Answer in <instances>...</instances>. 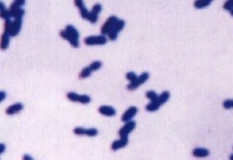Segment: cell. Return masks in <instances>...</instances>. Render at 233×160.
<instances>
[{"mask_svg": "<svg viewBox=\"0 0 233 160\" xmlns=\"http://www.w3.org/2000/svg\"><path fill=\"white\" fill-rule=\"evenodd\" d=\"M148 78H149V73L148 72H143L142 74H140V76H138V77H137V79L135 80V81L131 82L130 84L127 86L128 90H130V91L135 90V89L138 88L140 85H142L144 82L147 81Z\"/></svg>", "mask_w": 233, "mask_h": 160, "instance_id": "6da1fadb", "label": "cell"}, {"mask_svg": "<svg viewBox=\"0 0 233 160\" xmlns=\"http://www.w3.org/2000/svg\"><path fill=\"white\" fill-rule=\"evenodd\" d=\"M117 17L116 16H111V17H109L108 19L106 20V22L103 23V25L101 26V34H108L109 33V31L111 30L112 28L114 26V25L116 23H117Z\"/></svg>", "mask_w": 233, "mask_h": 160, "instance_id": "7a4b0ae2", "label": "cell"}, {"mask_svg": "<svg viewBox=\"0 0 233 160\" xmlns=\"http://www.w3.org/2000/svg\"><path fill=\"white\" fill-rule=\"evenodd\" d=\"M124 26H125V22H124V21L123 20H118L117 23H116L114 25V26L112 28V29L109 31V33H108V38H109V39L112 40V41L115 40L116 38H117L118 33L124 28Z\"/></svg>", "mask_w": 233, "mask_h": 160, "instance_id": "3957f363", "label": "cell"}, {"mask_svg": "<svg viewBox=\"0 0 233 160\" xmlns=\"http://www.w3.org/2000/svg\"><path fill=\"white\" fill-rule=\"evenodd\" d=\"M84 43L86 45H103L106 43V37L103 35L100 36H89L84 39Z\"/></svg>", "mask_w": 233, "mask_h": 160, "instance_id": "277c9868", "label": "cell"}, {"mask_svg": "<svg viewBox=\"0 0 233 160\" xmlns=\"http://www.w3.org/2000/svg\"><path fill=\"white\" fill-rule=\"evenodd\" d=\"M136 127V122L135 121H128V122L125 124V125L122 127V128L119 130L118 135L120 138H128V135L130 134L131 132L135 129Z\"/></svg>", "mask_w": 233, "mask_h": 160, "instance_id": "5b68a950", "label": "cell"}, {"mask_svg": "<svg viewBox=\"0 0 233 160\" xmlns=\"http://www.w3.org/2000/svg\"><path fill=\"white\" fill-rule=\"evenodd\" d=\"M137 112H138V108H137L136 106H131V108H128L127 110L125 111V113L122 115L121 120L123 121V122H128V121H130L134 116H135L137 114Z\"/></svg>", "mask_w": 233, "mask_h": 160, "instance_id": "8992f818", "label": "cell"}, {"mask_svg": "<svg viewBox=\"0 0 233 160\" xmlns=\"http://www.w3.org/2000/svg\"><path fill=\"white\" fill-rule=\"evenodd\" d=\"M22 23H23V19H17L13 22V25H12L11 30H10V36H17L19 34V32L21 30V28H22Z\"/></svg>", "mask_w": 233, "mask_h": 160, "instance_id": "52a82bcc", "label": "cell"}, {"mask_svg": "<svg viewBox=\"0 0 233 160\" xmlns=\"http://www.w3.org/2000/svg\"><path fill=\"white\" fill-rule=\"evenodd\" d=\"M74 4H75V6L78 7L79 11H80V15H81V17L83 18V19L88 20L90 12H89L87 10V8L84 6V3H83V1H81V0H75V1H74Z\"/></svg>", "mask_w": 233, "mask_h": 160, "instance_id": "ba28073f", "label": "cell"}, {"mask_svg": "<svg viewBox=\"0 0 233 160\" xmlns=\"http://www.w3.org/2000/svg\"><path fill=\"white\" fill-rule=\"evenodd\" d=\"M59 35L62 37V38H64V39H67L68 42H69L71 45H72L74 48H78L79 47V42H78V40L75 39L74 37H72L69 33H67V31L65 30H61L59 31Z\"/></svg>", "mask_w": 233, "mask_h": 160, "instance_id": "9c48e42d", "label": "cell"}, {"mask_svg": "<svg viewBox=\"0 0 233 160\" xmlns=\"http://www.w3.org/2000/svg\"><path fill=\"white\" fill-rule=\"evenodd\" d=\"M98 112L103 115H106V116H113L115 115L116 111L115 109L111 108V106H107V105H103L98 108Z\"/></svg>", "mask_w": 233, "mask_h": 160, "instance_id": "30bf717a", "label": "cell"}, {"mask_svg": "<svg viewBox=\"0 0 233 160\" xmlns=\"http://www.w3.org/2000/svg\"><path fill=\"white\" fill-rule=\"evenodd\" d=\"M128 144V138H120V140L114 141L111 144V149L112 150H117L119 149L126 147Z\"/></svg>", "mask_w": 233, "mask_h": 160, "instance_id": "8fae6325", "label": "cell"}, {"mask_svg": "<svg viewBox=\"0 0 233 160\" xmlns=\"http://www.w3.org/2000/svg\"><path fill=\"white\" fill-rule=\"evenodd\" d=\"M23 108V103H14L13 105L9 106V108H8L7 109H6V113L9 114V115H13V114H15V113H17V112L21 111Z\"/></svg>", "mask_w": 233, "mask_h": 160, "instance_id": "7c38bea8", "label": "cell"}, {"mask_svg": "<svg viewBox=\"0 0 233 160\" xmlns=\"http://www.w3.org/2000/svg\"><path fill=\"white\" fill-rule=\"evenodd\" d=\"M192 154L195 156V157L203 158V157H207V156H209L210 152H209V150L206 149H203V147H198V149H193Z\"/></svg>", "mask_w": 233, "mask_h": 160, "instance_id": "4fadbf2b", "label": "cell"}, {"mask_svg": "<svg viewBox=\"0 0 233 160\" xmlns=\"http://www.w3.org/2000/svg\"><path fill=\"white\" fill-rule=\"evenodd\" d=\"M10 13L11 16L15 18V20L17 19H22V17L25 15V10H23L22 8H18V9H10Z\"/></svg>", "mask_w": 233, "mask_h": 160, "instance_id": "5bb4252c", "label": "cell"}, {"mask_svg": "<svg viewBox=\"0 0 233 160\" xmlns=\"http://www.w3.org/2000/svg\"><path fill=\"white\" fill-rule=\"evenodd\" d=\"M9 36H10V34L7 33V32H3L2 34V37H1V49L2 50H6L8 48L9 46Z\"/></svg>", "mask_w": 233, "mask_h": 160, "instance_id": "9a60e30c", "label": "cell"}, {"mask_svg": "<svg viewBox=\"0 0 233 160\" xmlns=\"http://www.w3.org/2000/svg\"><path fill=\"white\" fill-rule=\"evenodd\" d=\"M161 106L160 103L157 101H152L150 103H148L147 105L145 106V109L147 111H156L157 109H159V108Z\"/></svg>", "mask_w": 233, "mask_h": 160, "instance_id": "2e32d148", "label": "cell"}, {"mask_svg": "<svg viewBox=\"0 0 233 160\" xmlns=\"http://www.w3.org/2000/svg\"><path fill=\"white\" fill-rule=\"evenodd\" d=\"M64 30L67 31V33H69L72 37H74V38H75V39L78 40V38H79V33H78V31H77V29H76L75 28H74L73 25H67V28H65Z\"/></svg>", "mask_w": 233, "mask_h": 160, "instance_id": "e0dca14e", "label": "cell"}, {"mask_svg": "<svg viewBox=\"0 0 233 160\" xmlns=\"http://www.w3.org/2000/svg\"><path fill=\"white\" fill-rule=\"evenodd\" d=\"M211 2H212V0H200V1H195L194 2V7L197 9H202L210 5Z\"/></svg>", "mask_w": 233, "mask_h": 160, "instance_id": "ac0fdd59", "label": "cell"}, {"mask_svg": "<svg viewBox=\"0 0 233 160\" xmlns=\"http://www.w3.org/2000/svg\"><path fill=\"white\" fill-rule=\"evenodd\" d=\"M170 98V92L168 91H164L160 96H158V102L160 103V105H162L163 103H165L167 101L169 100Z\"/></svg>", "mask_w": 233, "mask_h": 160, "instance_id": "d6986e66", "label": "cell"}, {"mask_svg": "<svg viewBox=\"0 0 233 160\" xmlns=\"http://www.w3.org/2000/svg\"><path fill=\"white\" fill-rule=\"evenodd\" d=\"M91 72H92V70L90 69V67H85V69H83L81 70V72L79 73V78H81V79L87 78L88 76H90Z\"/></svg>", "mask_w": 233, "mask_h": 160, "instance_id": "ffe728a7", "label": "cell"}, {"mask_svg": "<svg viewBox=\"0 0 233 160\" xmlns=\"http://www.w3.org/2000/svg\"><path fill=\"white\" fill-rule=\"evenodd\" d=\"M67 97L68 100L71 101V102L78 103V98H79V95L78 94L73 93V92H69V93L67 94Z\"/></svg>", "mask_w": 233, "mask_h": 160, "instance_id": "44dd1931", "label": "cell"}, {"mask_svg": "<svg viewBox=\"0 0 233 160\" xmlns=\"http://www.w3.org/2000/svg\"><path fill=\"white\" fill-rule=\"evenodd\" d=\"M25 0H18V1H14L10 6V9H18L21 8L23 5H25Z\"/></svg>", "mask_w": 233, "mask_h": 160, "instance_id": "7402d4cb", "label": "cell"}, {"mask_svg": "<svg viewBox=\"0 0 233 160\" xmlns=\"http://www.w3.org/2000/svg\"><path fill=\"white\" fill-rule=\"evenodd\" d=\"M91 102V98L87 96V95H79L78 98V103H89Z\"/></svg>", "mask_w": 233, "mask_h": 160, "instance_id": "603a6c76", "label": "cell"}, {"mask_svg": "<svg viewBox=\"0 0 233 160\" xmlns=\"http://www.w3.org/2000/svg\"><path fill=\"white\" fill-rule=\"evenodd\" d=\"M85 135L89 136V137H95L98 135V130L96 128H89L85 130Z\"/></svg>", "mask_w": 233, "mask_h": 160, "instance_id": "cb8c5ba5", "label": "cell"}, {"mask_svg": "<svg viewBox=\"0 0 233 160\" xmlns=\"http://www.w3.org/2000/svg\"><path fill=\"white\" fill-rule=\"evenodd\" d=\"M145 96H146V98H148L149 100L151 101H157L158 100V95L155 93L154 91H149V92H147V93L145 94Z\"/></svg>", "mask_w": 233, "mask_h": 160, "instance_id": "d4e9b609", "label": "cell"}, {"mask_svg": "<svg viewBox=\"0 0 233 160\" xmlns=\"http://www.w3.org/2000/svg\"><path fill=\"white\" fill-rule=\"evenodd\" d=\"M223 9L225 10H228L230 12V14L232 15L233 14V3L231 1H225V4H223Z\"/></svg>", "mask_w": 233, "mask_h": 160, "instance_id": "484cf974", "label": "cell"}, {"mask_svg": "<svg viewBox=\"0 0 233 160\" xmlns=\"http://www.w3.org/2000/svg\"><path fill=\"white\" fill-rule=\"evenodd\" d=\"M101 67V62H94V63H92L90 64V69L92 72H95V70H98L100 69Z\"/></svg>", "mask_w": 233, "mask_h": 160, "instance_id": "4316f807", "label": "cell"}, {"mask_svg": "<svg viewBox=\"0 0 233 160\" xmlns=\"http://www.w3.org/2000/svg\"><path fill=\"white\" fill-rule=\"evenodd\" d=\"M12 25H13V23H12L10 20H7V21H6V22H5V25H4V32H7V33H10V30H11Z\"/></svg>", "mask_w": 233, "mask_h": 160, "instance_id": "83f0119b", "label": "cell"}, {"mask_svg": "<svg viewBox=\"0 0 233 160\" xmlns=\"http://www.w3.org/2000/svg\"><path fill=\"white\" fill-rule=\"evenodd\" d=\"M137 77H138V76L136 75V73L135 72H128L127 74H126V78L129 80L130 82H134L137 79Z\"/></svg>", "mask_w": 233, "mask_h": 160, "instance_id": "f1b7e54d", "label": "cell"}, {"mask_svg": "<svg viewBox=\"0 0 233 160\" xmlns=\"http://www.w3.org/2000/svg\"><path fill=\"white\" fill-rule=\"evenodd\" d=\"M101 12V5H100V4H96V5H94V7H93V9H92V12L91 13H93V14H95V15H98Z\"/></svg>", "mask_w": 233, "mask_h": 160, "instance_id": "f546056e", "label": "cell"}, {"mask_svg": "<svg viewBox=\"0 0 233 160\" xmlns=\"http://www.w3.org/2000/svg\"><path fill=\"white\" fill-rule=\"evenodd\" d=\"M85 130L86 129L82 128V127H76V128L73 130V132H74V134H75V135L82 136V135H85Z\"/></svg>", "mask_w": 233, "mask_h": 160, "instance_id": "4dcf8cb0", "label": "cell"}, {"mask_svg": "<svg viewBox=\"0 0 233 160\" xmlns=\"http://www.w3.org/2000/svg\"><path fill=\"white\" fill-rule=\"evenodd\" d=\"M88 21L91 23H97V21H98V15H95L93 13H90V14H89Z\"/></svg>", "mask_w": 233, "mask_h": 160, "instance_id": "1f68e13d", "label": "cell"}, {"mask_svg": "<svg viewBox=\"0 0 233 160\" xmlns=\"http://www.w3.org/2000/svg\"><path fill=\"white\" fill-rule=\"evenodd\" d=\"M11 13H10V10H7V11H3L1 12V18L2 19H4V20H10V18H11Z\"/></svg>", "mask_w": 233, "mask_h": 160, "instance_id": "d6a6232c", "label": "cell"}, {"mask_svg": "<svg viewBox=\"0 0 233 160\" xmlns=\"http://www.w3.org/2000/svg\"><path fill=\"white\" fill-rule=\"evenodd\" d=\"M233 106V101L231 100H226L223 102V108L228 109V108H231Z\"/></svg>", "mask_w": 233, "mask_h": 160, "instance_id": "836d02e7", "label": "cell"}, {"mask_svg": "<svg viewBox=\"0 0 233 160\" xmlns=\"http://www.w3.org/2000/svg\"><path fill=\"white\" fill-rule=\"evenodd\" d=\"M23 160H32L33 158H32L31 156H29V155H23Z\"/></svg>", "mask_w": 233, "mask_h": 160, "instance_id": "e575fe53", "label": "cell"}, {"mask_svg": "<svg viewBox=\"0 0 233 160\" xmlns=\"http://www.w3.org/2000/svg\"><path fill=\"white\" fill-rule=\"evenodd\" d=\"M0 95H1V101H3L5 99V97H6V93H5V92H1Z\"/></svg>", "mask_w": 233, "mask_h": 160, "instance_id": "d590c367", "label": "cell"}, {"mask_svg": "<svg viewBox=\"0 0 233 160\" xmlns=\"http://www.w3.org/2000/svg\"><path fill=\"white\" fill-rule=\"evenodd\" d=\"M5 147H5V144H1V149H0V153H2L3 152H4V150H5Z\"/></svg>", "mask_w": 233, "mask_h": 160, "instance_id": "8d00e7d4", "label": "cell"}, {"mask_svg": "<svg viewBox=\"0 0 233 160\" xmlns=\"http://www.w3.org/2000/svg\"><path fill=\"white\" fill-rule=\"evenodd\" d=\"M0 5H1V12H3V11H6L4 3H3V2H1V3H0Z\"/></svg>", "mask_w": 233, "mask_h": 160, "instance_id": "74e56055", "label": "cell"}]
</instances>
